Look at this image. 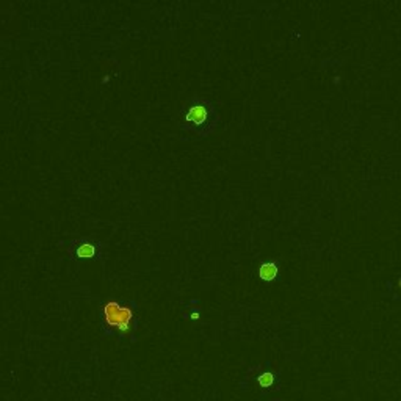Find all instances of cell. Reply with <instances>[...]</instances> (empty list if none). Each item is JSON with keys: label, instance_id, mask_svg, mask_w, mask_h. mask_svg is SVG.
<instances>
[{"label": "cell", "instance_id": "obj_1", "mask_svg": "<svg viewBox=\"0 0 401 401\" xmlns=\"http://www.w3.org/2000/svg\"><path fill=\"white\" fill-rule=\"evenodd\" d=\"M218 121L220 115L212 101L194 96L182 108L179 127L183 132L193 134L198 138H207L218 126Z\"/></svg>", "mask_w": 401, "mask_h": 401}, {"label": "cell", "instance_id": "obj_2", "mask_svg": "<svg viewBox=\"0 0 401 401\" xmlns=\"http://www.w3.org/2000/svg\"><path fill=\"white\" fill-rule=\"evenodd\" d=\"M136 304L108 299L102 307V324L108 335H126L135 328Z\"/></svg>", "mask_w": 401, "mask_h": 401}, {"label": "cell", "instance_id": "obj_3", "mask_svg": "<svg viewBox=\"0 0 401 401\" xmlns=\"http://www.w3.org/2000/svg\"><path fill=\"white\" fill-rule=\"evenodd\" d=\"M105 246L96 238H72L68 245V256L80 262H101L104 259Z\"/></svg>", "mask_w": 401, "mask_h": 401}, {"label": "cell", "instance_id": "obj_4", "mask_svg": "<svg viewBox=\"0 0 401 401\" xmlns=\"http://www.w3.org/2000/svg\"><path fill=\"white\" fill-rule=\"evenodd\" d=\"M279 274V268L274 262H265L259 268V277L265 282H271Z\"/></svg>", "mask_w": 401, "mask_h": 401}, {"label": "cell", "instance_id": "obj_5", "mask_svg": "<svg viewBox=\"0 0 401 401\" xmlns=\"http://www.w3.org/2000/svg\"><path fill=\"white\" fill-rule=\"evenodd\" d=\"M273 383H274V376L271 373H262L259 376L260 387H269V386H273Z\"/></svg>", "mask_w": 401, "mask_h": 401}, {"label": "cell", "instance_id": "obj_6", "mask_svg": "<svg viewBox=\"0 0 401 401\" xmlns=\"http://www.w3.org/2000/svg\"><path fill=\"white\" fill-rule=\"evenodd\" d=\"M191 318H193V320H196V318H199V315H198V313H193Z\"/></svg>", "mask_w": 401, "mask_h": 401}]
</instances>
